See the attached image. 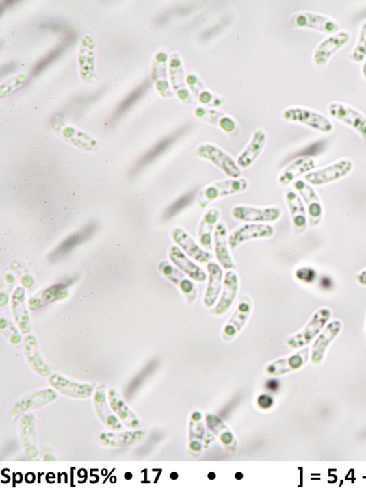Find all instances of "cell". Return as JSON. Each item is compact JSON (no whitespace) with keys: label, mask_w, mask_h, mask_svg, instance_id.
I'll list each match as a JSON object with an SVG mask.
<instances>
[{"label":"cell","mask_w":366,"mask_h":488,"mask_svg":"<svg viewBox=\"0 0 366 488\" xmlns=\"http://www.w3.org/2000/svg\"><path fill=\"white\" fill-rule=\"evenodd\" d=\"M248 183L245 179H233L215 182L206 186L198 198V206L205 208L218 198L229 196L246 190Z\"/></svg>","instance_id":"1"},{"label":"cell","mask_w":366,"mask_h":488,"mask_svg":"<svg viewBox=\"0 0 366 488\" xmlns=\"http://www.w3.org/2000/svg\"><path fill=\"white\" fill-rule=\"evenodd\" d=\"M196 155L211 162L232 179H238L241 176V168L232 157L215 146L202 145L196 151Z\"/></svg>","instance_id":"2"},{"label":"cell","mask_w":366,"mask_h":488,"mask_svg":"<svg viewBox=\"0 0 366 488\" xmlns=\"http://www.w3.org/2000/svg\"><path fill=\"white\" fill-rule=\"evenodd\" d=\"M284 120L305 124L313 129L324 133L333 130V125L329 119L313 110L293 107L286 110L283 114Z\"/></svg>","instance_id":"3"},{"label":"cell","mask_w":366,"mask_h":488,"mask_svg":"<svg viewBox=\"0 0 366 488\" xmlns=\"http://www.w3.org/2000/svg\"><path fill=\"white\" fill-rule=\"evenodd\" d=\"M354 163L349 159H343L322 169L309 173L305 179L310 184L321 185L345 177L351 172Z\"/></svg>","instance_id":"4"},{"label":"cell","mask_w":366,"mask_h":488,"mask_svg":"<svg viewBox=\"0 0 366 488\" xmlns=\"http://www.w3.org/2000/svg\"><path fill=\"white\" fill-rule=\"evenodd\" d=\"M278 207L257 208L240 205L233 207L231 214L234 218L244 222H274L281 216Z\"/></svg>","instance_id":"5"},{"label":"cell","mask_w":366,"mask_h":488,"mask_svg":"<svg viewBox=\"0 0 366 488\" xmlns=\"http://www.w3.org/2000/svg\"><path fill=\"white\" fill-rule=\"evenodd\" d=\"M328 110L332 118L351 126L366 142V117L361 113L352 107L339 103L330 104Z\"/></svg>","instance_id":"6"},{"label":"cell","mask_w":366,"mask_h":488,"mask_svg":"<svg viewBox=\"0 0 366 488\" xmlns=\"http://www.w3.org/2000/svg\"><path fill=\"white\" fill-rule=\"evenodd\" d=\"M275 229L267 224H246L233 231L228 237V244L235 249L246 241L256 239H267L274 235Z\"/></svg>","instance_id":"7"},{"label":"cell","mask_w":366,"mask_h":488,"mask_svg":"<svg viewBox=\"0 0 366 488\" xmlns=\"http://www.w3.org/2000/svg\"><path fill=\"white\" fill-rule=\"evenodd\" d=\"M292 24L295 27L312 29L326 34H337L340 29L336 21L326 16L312 12H302L295 15Z\"/></svg>","instance_id":"8"},{"label":"cell","mask_w":366,"mask_h":488,"mask_svg":"<svg viewBox=\"0 0 366 488\" xmlns=\"http://www.w3.org/2000/svg\"><path fill=\"white\" fill-rule=\"evenodd\" d=\"M331 316V311L328 308L318 310L312 318L306 327L298 335L291 337L289 344L293 348H300L309 343L324 328Z\"/></svg>","instance_id":"9"},{"label":"cell","mask_w":366,"mask_h":488,"mask_svg":"<svg viewBox=\"0 0 366 488\" xmlns=\"http://www.w3.org/2000/svg\"><path fill=\"white\" fill-rule=\"evenodd\" d=\"M171 236L176 242L191 258L200 264L209 262L213 256L209 251L200 247L192 237L183 229L174 228Z\"/></svg>","instance_id":"10"},{"label":"cell","mask_w":366,"mask_h":488,"mask_svg":"<svg viewBox=\"0 0 366 488\" xmlns=\"http://www.w3.org/2000/svg\"><path fill=\"white\" fill-rule=\"evenodd\" d=\"M349 41L350 36L346 31H340L324 40L314 53L315 65L319 68L324 67L332 55Z\"/></svg>","instance_id":"11"},{"label":"cell","mask_w":366,"mask_h":488,"mask_svg":"<svg viewBox=\"0 0 366 488\" xmlns=\"http://www.w3.org/2000/svg\"><path fill=\"white\" fill-rule=\"evenodd\" d=\"M56 398V392L50 389L31 394L13 405L10 413V417L13 419L18 418L23 413L49 403Z\"/></svg>","instance_id":"12"},{"label":"cell","mask_w":366,"mask_h":488,"mask_svg":"<svg viewBox=\"0 0 366 488\" xmlns=\"http://www.w3.org/2000/svg\"><path fill=\"white\" fill-rule=\"evenodd\" d=\"M294 188L307 204L311 226L317 225L321 222L323 213L320 198L313 188L303 181H296Z\"/></svg>","instance_id":"13"},{"label":"cell","mask_w":366,"mask_h":488,"mask_svg":"<svg viewBox=\"0 0 366 488\" xmlns=\"http://www.w3.org/2000/svg\"><path fill=\"white\" fill-rule=\"evenodd\" d=\"M97 227L96 223H90L81 231L73 234L53 252L50 259L52 261H57L67 255L74 248L90 239L96 231Z\"/></svg>","instance_id":"14"},{"label":"cell","mask_w":366,"mask_h":488,"mask_svg":"<svg viewBox=\"0 0 366 488\" xmlns=\"http://www.w3.org/2000/svg\"><path fill=\"white\" fill-rule=\"evenodd\" d=\"M215 257L218 262L226 270H235L236 265L228 249V231L226 225L218 223L214 232Z\"/></svg>","instance_id":"15"},{"label":"cell","mask_w":366,"mask_h":488,"mask_svg":"<svg viewBox=\"0 0 366 488\" xmlns=\"http://www.w3.org/2000/svg\"><path fill=\"white\" fill-rule=\"evenodd\" d=\"M239 287V280L235 272H228L224 279V289L217 305L211 311L216 316L226 313L233 304Z\"/></svg>","instance_id":"16"},{"label":"cell","mask_w":366,"mask_h":488,"mask_svg":"<svg viewBox=\"0 0 366 488\" xmlns=\"http://www.w3.org/2000/svg\"><path fill=\"white\" fill-rule=\"evenodd\" d=\"M169 257L172 262L191 279L203 282L208 277L201 268L190 261L178 246H173L170 248Z\"/></svg>","instance_id":"17"},{"label":"cell","mask_w":366,"mask_h":488,"mask_svg":"<svg viewBox=\"0 0 366 488\" xmlns=\"http://www.w3.org/2000/svg\"><path fill=\"white\" fill-rule=\"evenodd\" d=\"M49 383L63 395L75 398H87L92 396L94 391L92 385L71 382L57 374L51 376Z\"/></svg>","instance_id":"18"},{"label":"cell","mask_w":366,"mask_h":488,"mask_svg":"<svg viewBox=\"0 0 366 488\" xmlns=\"http://www.w3.org/2000/svg\"><path fill=\"white\" fill-rule=\"evenodd\" d=\"M94 404L97 414L106 426L113 431H119L122 429V425L118 419L110 411L105 396V387L101 386L94 397Z\"/></svg>","instance_id":"19"},{"label":"cell","mask_w":366,"mask_h":488,"mask_svg":"<svg viewBox=\"0 0 366 488\" xmlns=\"http://www.w3.org/2000/svg\"><path fill=\"white\" fill-rule=\"evenodd\" d=\"M251 310V299L246 296H242L225 328V334L227 336L233 337L238 333V331L241 330L248 320Z\"/></svg>","instance_id":"20"},{"label":"cell","mask_w":366,"mask_h":488,"mask_svg":"<svg viewBox=\"0 0 366 488\" xmlns=\"http://www.w3.org/2000/svg\"><path fill=\"white\" fill-rule=\"evenodd\" d=\"M285 200L291 215L295 231L298 233L304 231L306 228L307 218L303 201L292 190L286 192Z\"/></svg>","instance_id":"21"},{"label":"cell","mask_w":366,"mask_h":488,"mask_svg":"<svg viewBox=\"0 0 366 488\" xmlns=\"http://www.w3.org/2000/svg\"><path fill=\"white\" fill-rule=\"evenodd\" d=\"M315 166V162L311 157H302L281 172L278 182L281 185H288L300 176L313 170Z\"/></svg>","instance_id":"22"},{"label":"cell","mask_w":366,"mask_h":488,"mask_svg":"<svg viewBox=\"0 0 366 488\" xmlns=\"http://www.w3.org/2000/svg\"><path fill=\"white\" fill-rule=\"evenodd\" d=\"M209 274L208 287L204 297V305L207 308H211L215 304L222 288V270L220 266L213 262L207 265Z\"/></svg>","instance_id":"23"},{"label":"cell","mask_w":366,"mask_h":488,"mask_svg":"<svg viewBox=\"0 0 366 488\" xmlns=\"http://www.w3.org/2000/svg\"><path fill=\"white\" fill-rule=\"evenodd\" d=\"M220 217V211L216 208H212L203 216L198 231V238L200 244L206 249L213 248L212 233L215 226Z\"/></svg>","instance_id":"24"},{"label":"cell","mask_w":366,"mask_h":488,"mask_svg":"<svg viewBox=\"0 0 366 488\" xmlns=\"http://www.w3.org/2000/svg\"><path fill=\"white\" fill-rule=\"evenodd\" d=\"M265 142L266 136L262 130H258L254 133L250 144L238 157L237 166L244 169L250 166L262 152Z\"/></svg>","instance_id":"25"},{"label":"cell","mask_w":366,"mask_h":488,"mask_svg":"<svg viewBox=\"0 0 366 488\" xmlns=\"http://www.w3.org/2000/svg\"><path fill=\"white\" fill-rule=\"evenodd\" d=\"M110 407L129 428L136 429L139 427V421L131 409L121 399L118 392L110 389L108 393Z\"/></svg>","instance_id":"26"},{"label":"cell","mask_w":366,"mask_h":488,"mask_svg":"<svg viewBox=\"0 0 366 488\" xmlns=\"http://www.w3.org/2000/svg\"><path fill=\"white\" fill-rule=\"evenodd\" d=\"M342 324L339 320H335L328 324L324 332L317 339L313 346L312 361L318 365L322 361L325 351L330 342L337 337L341 329Z\"/></svg>","instance_id":"27"},{"label":"cell","mask_w":366,"mask_h":488,"mask_svg":"<svg viewBox=\"0 0 366 488\" xmlns=\"http://www.w3.org/2000/svg\"><path fill=\"white\" fill-rule=\"evenodd\" d=\"M21 436L24 449L28 459H36L38 450L36 444L34 418L31 414L26 415L21 420Z\"/></svg>","instance_id":"28"},{"label":"cell","mask_w":366,"mask_h":488,"mask_svg":"<svg viewBox=\"0 0 366 488\" xmlns=\"http://www.w3.org/2000/svg\"><path fill=\"white\" fill-rule=\"evenodd\" d=\"M143 432H125L122 433H103L99 436L100 443L105 446L122 447L130 446L139 441Z\"/></svg>","instance_id":"29"},{"label":"cell","mask_w":366,"mask_h":488,"mask_svg":"<svg viewBox=\"0 0 366 488\" xmlns=\"http://www.w3.org/2000/svg\"><path fill=\"white\" fill-rule=\"evenodd\" d=\"M309 350L306 349L287 359L275 362L268 368L270 373H283L290 370H295L303 365L307 360Z\"/></svg>","instance_id":"30"},{"label":"cell","mask_w":366,"mask_h":488,"mask_svg":"<svg viewBox=\"0 0 366 488\" xmlns=\"http://www.w3.org/2000/svg\"><path fill=\"white\" fill-rule=\"evenodd\" d=\"M25 349L28 359L30 360L34 369L40 374L45 376L50 374L49 367L43 363L37 350V346L35 339L33 337H27L25 339Z\"/></svg>","instance_id":"31"},{"label":"cell","mask_w":366,"mask_h":488,"mask_svg":"<svg viewBox=\"0 0 366 488\" xmlns=\"http://www.w3.org/2000/svg\"><path fill=\"white\" fill-rule=\"evenodd\" d=\"M161 270L164 275L179 287L181 290H183L190 282L189 279L185 278L183 273L167 262L162 263Z\"/></svg>","instance_id":"32"},{"label":"cell","mask_w":366,"mask_h":488,"mask_svg":"<svg viewBox=\"0 0 366 488\" xmlns=\"http://www.w3.org/2000/svg\"><path fill=\"white\" fill-rule=\"evenodd\" d=\"M366 57V22L361 28L358 41L355 49L350 56L353 61L360 62L364 60Z\"/></svg>","instance_id":"33"},{"label":"cell","mask_w":366,"mask_h":488,"mask_svg":"<svg viewBox=\"0 0 366 488\" xmlns=\"http://www.w3.org/2000/svg\"><path fill=\"white\" fill-rule=\"evenodd\" d=\"M146 87V85H142L138 89H136L131 94H130V96L127 97L118 107L116 116L121 115L125 112V110L129 109L131 106V105L135 103V101L139 99V97H141V94L143 92H144Z\"/></svg>","instance_id":"34"},{"label":"cell","mask_w":366,"mask_h":488,"mask_svg":"<svg viewBox=\"0 0 366 488\" xmlns=\"http://www.w3.org/2000/svg\"><path fill=\"white\" fill-rule=\"evenodd\" d=\"M296 276L302 281L311 283L315 279L316 273L313 269H311V268L304 267L300 268V269L296 271Z\"/></svg>","instance_id":"35"},{"label":"cell","mask_w":366,"mask_h":488,"mask_svg":"<svg viewBox=\"0 0 366 488\" xmlns=\"http://www.w3.org/2000/svg\"><path fill=\"white\" fill-rule=\"evenodd\" d=\"M60 49L55 50L51 55L47 56L43 60H42L39 64L36 66L34 70V73H38L41 71L45 66L49 64V63L54 60L60 53Z\"/></svg>","instance_id":"36"},{"label":"cell","mask_w":366,"mask_h":488,"mask_svg":"<svg viewBox=\"0 0 366 488\" xmlns=\"http://www.w3.org/2000/svg\"><path fill=\"white\" fill-rule=\"evenodd\" d=\"M220 126L226 131L231 132L235 129L234 122L228 118H222L220 121Z\"/></svg>","instance_id":"37"},{"label":"cell","mask_w":366,"mask_h":488,"mask_svg":"<svg viewBox=\"0 0 366 488\" xmlns=\"http://www.w3.org/2000/svg\"><path fill=\"white\" fill-rule=\"evenodd\" d=\"M259 403L262 407L267 408L272 405L273 401L272 398L263 396L259 398Z\"/></svg>","instance_id":"38"},{"label":"cell","mask_w":366,"mask_h":488,"mask_svg":"<svg viewBox=\"0 0 366 488\" xmlns=\"http://www.w3.org/2000/svg\"><path fill=\"white\" fill-rule=\"evenodd\" d=\"M356 281L363 286H366V270L356 277Z\"/></svg>","instance_id":"39"},{"label":"cell","mask_w":366,"mask_h":488,"mask_svg":"<svg viewBox=\"0 0 366 488\" xmlns=\"http://www.w3.org/2000/svg\"><path fill=\"white\" fill-rule=\"evenodd\" d=\"M321 283H322V287H324L325 289H328L331 287L332 282H331L330 279H329L328 278L324 277L322 279Z\"/></svg>","instance_id":"40"},{"label":"cell","mask_w":366,"mask_h":488,"mask_svg":"<svg viewBox=\"0 0 366 488\" xmlns=\"http://www.w3.org/2000/svg\"><path fill=\"white\" fill-rule=\"evenodd\" d=\"M267 388L270 389V390L275 391V390H276V389H278V383L277 381H270V382L267 383Z\"/></svg>","instance_id":"41"},{"label":"cell","mask_w":366,"mask_h":488,"mask_svg":"<svg viewBox=\"0 0 366 488\" xmlns=\"http://www.w3.org/2000/svg\"><path fill=\"white\" fill-rule=\"evenodd\" d=\"M36 480V476L31 474V472H29L25 476V480L28 483H34Z\"/></svg>","instance_id":"42"},{"label":"cell","mask_w":366,"mask_h":488,"mask_svg":"<svg viewBox=\"0 0 366 488\" xmlns=\"http://www.w3.org/2000/svg\"><path fill=\"white\" fill-rule=\"evenodd\" d=\"M132 478H133V475H132V474H131V472H126V474L125 475V479L129 480L132 479Z\"/></svg>","instance_id":"43"},{"label":"cell","mask_w":366,"mask_h":488,"mask_svg":"<svg viewBox=\"0 0 366 488\" xmlns=\"http://www.w3.org/2000/svg\"><path fill=\"white\" fill-rule=\"evenodd\" d=\"M170 478L172 480H177L178 478V474H177V472H172V474L170 476Z\"/></svg>","instance_id":"44"},{"label":"cell","mask_w":366,"mask_h":488,"mask_svg":"<svg viewBox=\"0 0 366 488\" xmlns=\"http://www.w3.org/2000/svg\"><path fill=\"white\" fill-rule=\"evenodd\" d=\"M235 478H236L237 480H241V479H242L243 475H242L241 472H237V474L235 475Z\"/></svg>","instance_id":"45"},{"label":"cell","mask_w":366,"mask_h":488,"mask_svg":"<svg viewBox=\"0 0 366 488\" xmlns=\"http://www.w3.org/2000/svg\"><path fill=\"white\" fill-rule=\"evenodd\" d=\"M363 74L364 77L366 78V61L364 63V66L363 68Z\"/></svg>","instance_id":"46"},{"label":"cell","mask_w":366,"mask_h":488,"mask_svg":"<svg viewBox=\"0 0 366 488\" xmlns=\"http://www.w3.org/2000/svg\"><path fill=\"white\" fill-rule=\"evenodd\" d=\"M209 478L211 480H213L215 478V475L213 474V472H211V474L209 475Z\"/></svg>","instance_id":"47"}]
</instances>
